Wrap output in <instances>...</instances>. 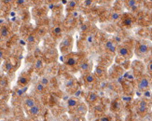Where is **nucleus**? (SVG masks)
<instances>
[{"label":"nucleus","instance_id":"nucleus-1","mask_svg":"<svg viewBox=\"0 0 152 121\" xmlns=\"http://www.w3.org/2000/svg\"><path fill=\"white\" fill-rule=\"evenodd\" d=\"M149 86H150L149 79L146 77L141 78L138 81V85H137V87H138V89L140 90H147L148 88H149Z\"/></svg>","mask_w":152,"mask_h":121},{"label":"nucleus","instance_id":"nucleus-2","mask_svg":"<svg viewBox=\"0 0 152 121\" xmlns=\"http://www.w3.org/2000/svg\"><path fill=\"white\" fill-rule=\"evenodd\" d=\"M148 50H149V48H148V46L147 44H145V43H140L138 46H137L136 48V54L137 55H140V56H142V55H146Z\"/></svg>","mask_w":152,"mask_h":121},{"label":"nucleus","instance_id":"nucleus-3","mask_svg":"<svg viewBox=\"0 0 152 121\" xmlns=\"http://www.w3.org/2000/svg\"><path fill=\"white\" fill-rule=\"evenodd\" d=\"M72 44V38L70 36H66L64 38V40L62 41V43L60 45V48H62V50H67V48H70V46H71Z\"/></svg>","mask_w":152,"mask_h":121},{"label":"nucleus","instance_id":"nucleus-4","mask_svg":"<svg viewBox=\"0 0 152 121\" xmlns=\"http://www.w3.org/2000/svg\"><path fill=\"white\" fill-rule=\"evenodd\" d=\"M147 102L145 100L140 101L138 104V106H137V111H138V113H140V114H144V113L147 112Z\"/></svg>","mask_w":152,"mask_h":121},{"label":"nucleus","instance_id":"nucleus-5","mask_svg":"<svg viewBox=\"0 0 152 121\" xmlns=\"http://www.w3.org/2000/svg\"><path fill=\"white\" fill-rule=\"evenodd\" d=\"M118 54H120L121 57L123 58H128L130 57V50L127 47H124V46H121L118 48Z\"/></svg>","mask_w":152,"mask_h":121},{"label":"nucleus","instance_id":"nucleus-6","mask_svg":"<svg viewBox=\"0 0 152 121\" xmlns=\"http://www.w3.org/2000/svg\"><path fill=\"white\" fill-rule=\"evenodd\" d=\"M105 48H106L108 51L112 52V53H114V52H116V50H117L116 45H115V43L113 42V41H111V40L106 41V44H105Z\"/></svg>","mask_w":152,"mask_h":121},{"label":"nucleus","instance_id":"nucleus-7","mask_svg":"<svg viewBox=\"0 0 152 121\" xmlns=\"http://www.w3.org/2000/svg\"><path fill=\"white\" fill-rule=\"evenodd\" d=\"M77 113L80 116H84L87 113V106L84 104H79L77 106Z\"/></svg>","mask_w":152,"mask_h":121},{"label":"nucleus","instance_id":"nucleus-8","mask_svg":"<svg viewBox=\"0 0 152 121\" xmlns=\"http://www.w3.org/2000/svg\"><path fill=\"white\" fill-rule=\"evenodd\" d=\"M24 105L26 107H28L29 109L32 108L33 106H35L36 105L35 99H33V98H26V99L24 100Z\"/></svg>","mask_w":152,"mask_h":121},{"label":"nucleus","instance_id":"nucleus-9","mask_svg":"<svg viewBox=\"0 0 152 121\" xmlns=\"http://www.w3.org/2000/svg\"><path fill=\"white\" fill-rule=\"evenodd\" d=\"M90 63L89 62H83V63H80V65H79V69L81 70V72H88V71H90L91 69V66H90Z\"/></svg>","mask_w":152,"mask_h":121},{"label":"nucleus","instance_id":"nucleus-10","mask_svg":"<svg viewBox=\"0 0 152 121\" xmlns=\"http://www.w3.org/2000/svg\"><path fill=\"white\" fill-rule=\"evenodd\" d=\"M77 104H79V101H77L76 98H69L67 100V106L69 108L77 106Z\"/></svg>","mask_w":152,"mask_h":121},{"label":"nucleus","instance_id":"nucleus-11","mask_svg":"<svg viewBox=\"0 0 152 121\" xmlns=\"http://www.w3.org/2000/svg\"><path fill=\"white\" fill-rule=\"evenodd\" d=\"M9 28L7 27V26L3 25L1 29H0V36H1L2 37H7L9 36Z\"/></svg>","mask_w":152,"mask_h":121},{"label":"nucleus","instance_id":"nucleus-12","mask_svg":"<svg viewBox=\"0 0 152 121\" xmlns=\"http://www.w3.org/2000/svg\"><path fill=\"white\" fill-rule=\"evenodd\" d=\"M39 111H40V107L36 104L35 106H33L32 108L29 109V113H30L32 116H36L39 113Z\"/></svg>","mask_w":152,"mask_h":121},{"label":"nucleus","instance_id":"nucleus-13","mask_svg":"<svg viewBox=\"0 0 152 121\" xmlns=\"http://www.w3.org/2000/svg\"><path fill=\"white\" fill-rule=\"evenodd\" d=\"M65 64L68 66H74L77 64V60L74 57H69L68 59H66L65 61Z\"/></svg>","mask_w":152,"mask_h":121},{"label":"nucleus","instance_id":"nucleus-14","mask_svg":"<svg viewBox=\"0 0 152 121\" xmlns=\"http://www.w3.org/2000/svg\"><path fill=\"white\" fill-rule=\"evenodd\" d=\"M95 80V77L93 74H91L89 73L88 75H86V77H85V81H86L87 83H93Z\"/></svg>","mask_w":152,"mask_h":121},{"label":"nucleus","instance_id":"nucleus-15","mask_svg":"<svg viewBox=\"0 0 152 121\" xmlns=\"http://www.w3.org/2000/svg\"><path fill=\"white\" fill-rule=\"evenodd\" d=\"M122 22H123V25L127 26V27H131V26L132 25V18H130V17L124 18Z\"/></svg>","mask_w":152,"mask_h":121},{"label":"nucleus","instance_id":"nucleus-16","mask_svg":"<svg viewBox=\"0 0 152 121\" xmlns=\"http://www.w3.org/2000/svg\"><path fill=\"white\" fill-rule=\"evenodd\" d=\"M98 99V96H97V94H96L95 92H91L90 93V95H89V102L90 103H95L96 101H97Z\"/></svg>","mask_w":152,"mask_h":121},{"label":"nucleus","instance_id":"nucleus-17","mask_svg":"<svg viewBox=\"0 0 152 121\" xmlns=\"http://www.w3.org/2000/svg\"><path fill=\"white\" fill-rule=\"evenodd\" d=\"M28 82V78L26 77H24V75H22V77H19V80H18V83L21 85H26Z\"/></svg>","mask_w":152,"mask_h":121},{"label":"nucleus","instance_id":"nucleus-18","mask_svg":"<svg viewBox=\"0 0 152 121\" xmlns=\"http://www.w3.org/2000/svg\"><path fill=\"white\" fill-rule=\"evenodd\" d=\"M43 66V61L41 59H38L35 63V67L36 69H41Z\"/></svg>","mask_w":152,"mask_h":121},{"label":"nucleus","instance_id":"nucleus-19","mask_svg":"<svg viewBox=\"0 0 152 121\" xmlns=\"http://www.w3.org/2000/svg\"><path fill=\"white\" fill-rule=\"evenodd\" d=\"M74 84H75V80H74V78H70L65 82V87L66 88H72V87H74Z\"/></svg>","mask_w":152,"mask_h":121},{"label":"nucleus","instance_id":"nucleus-20","mask_svg":"<svg viewBox=\"0 0 152 121\" xmlns=\"http://www.w3.org/2000/svg\"><path fill=\"white\" fill-rule=\"evenodd\" d=\"M126 3H127V5L129 7H132L133 9H135L136 7V6H137V1H135V0H130V1H127Z\"/></svg>","mask_w":152,"mask_h":121},{"label":"nucleus","instance_id":"nucleus-21","mask_svg":"<svg viewBox=\"0 0 152 121\" xmlns=\"http://www.w3.org/2000/svg\"><path fill=\"white\" fill-rule=\"evenodd\" d=\"M26 41H27L28 43H30V44L35 43V42H36V36H35L34 35H29V36H27Z\"/></svg>","mask_w":152,"mask_h":121},{"label":"nucleus","instance_id":"nucleus-22","mask_svg":"<svg viewBox=\"0 0 152 121\" xmlns=\"http://www.w3.org/2000/svg\"><path fill=\"white\" fill-rule=\"evenodd\" d=\"M87 43L89 44V45H91L92 43L94 42V36L93 35H89L88 36H87Z\"/></svg>","mask_w":152,"mask_h":121},{"label":"nucleus","instance_id":"nucleus-23","mask_svg":"<svg viewBox=\"0 0 152 121\" xmlns=\"http://www.w3.org/2000/svg\"><path fill=\"white\" fill-rule=\"evenodd\" d=\"M120 18V14L118 12H114L112 15H111V20H113V21H117Z\"/></svg>","mask_w":152,"mask_h":121},{"label":"nucleus","instance_id":"nucleus-24","mask_svg":"<svg viewBox=\"0 0 152 121\" xmlns=\"http://www.w3.org/2000/svg\"><path fill=\"white\" fill-rule=\"evenodd\" d=\"M44 89H45V86L42 85L41 83H38V84L36 85V90H38V92H42Z\"/></svg>","mask_w":152,"mask_h":121},{"label":"nucleus","instance_id":"nucleus-25","mask_svg":"<svg viewBox=\"0 0 152 121\" xmlns=\"http://www.w3.org/2000/svg\"><path fill=\"white\" fill-rule=\"evenodd\" d=\"M53 34H55V35H60V34L62 33V28L59 27V26H56L54 29H53Z\"/></svg>","mask_w":152,"mask_h":121},{"label":"nucleus","instance_id":"nucleus-26","mask_svg":"<svg viewBox=\"0 0 152 121\" xmlns=\"http://www.w3.org/2000/svg\"><path fill=\"white\" fill-rule=\"evenodd\" d=\"M77 6V1H69L68 2V9H74Z\"/></svg>","mask_w":152,"mask_h":121},{"label":"nucleus","instance_id":"nucleus-27","mask_svg":"<svg viewBox=\"0 0 152 121\" xmlns=\"http://www.w3.org/2000/svg\"><path fill=\"white\" fill-rule=\"evenodd\" d=\"M40 83L46 87L48 84H49V78H48V77H42L41 78V82H40Z\"/></svg>","mask_w":152,"mask_h":121},{"label":"nucleus","instance_id":"nucleus-28","mask_svg":"<svg viewBox=\"0 0 152 121\" xmlns=\"http://www.w3.org/2000/svg\"><path fill=\"white\" fill-rule=\"evenodd\" d=\"M7 85H8V80L4 77L2 78L1 80H0V87H6Z\"/></svg>","mask_w":152,"mask_h":121},{"label":"nucleus","instance_id":"nucleus-29","mask_svg":"<svg viewBox=\"0 0 152 121\" xmlns=\"http://www.w3.org/2000/svg\"><path fill=\"white\" fill-rule=\"evenodd\" d=\"M95 73L97 74L98 75H101L104 74V70L102 69L101 67H96V69H95Z\"/></svg>","mask_w":152,"mask_h":121},{"label":"nucleus","instance_id":"nucleus-30","mask_svg":"<svg viewBox=\"0 0 152 121\" xmlns=\"http://www.w3.org/2000/svg\"><path fill=\"white\" fill-rule=\"evenodd\" d=\"M11 69H12V63H6V70L9 72Z\"/></svg>","mask_w":152,"mask_h":121},{"label":"nucleus","instance_id":"nucleus-31","mask_svg":"<svg viewBox=\"0 0 152 121\" xmlns=\"http://www.w3.org/2000/svg\"><path fill=\"white\" fill-rule=\"evenodd\" d=\"M120 104H118V102H115V103L113 104V108H114V110H118V108H120Z\"/></svg>","mask_w":152,"mask_h":121},{"label":"nucleus","instance_id":"nucleus-32","mask_svg":"<svg viewBox=\"0 0 152 121\" xmlns=\"http://www.w3.org/2000/svg\"><path fill=\"white\" fill-rule=\"evenodd\" d=\"M81 93H82V91H81L80 89H77V91L75 92V97H79L81 95Z\"/></svg>","mask_w":152,"mask_h":121},{"label":"nucleus","instance_id":"nucleus-33","mask_svg":"<svg viewBox=\"0 0 152 121\" xmlns=\"http://www.w3.org/2000/svg\"><path fill=\"white\" fill-rule=\"evenodd\" d=\"M92 3H93V1H91V0H88V1L84 2V5L85 6H91Z\"/></svg>","mask_w":152,"mask_h":121},{"label":"nucleus","instance_id":"nucleus-34","mask_svg":"<svg viewBox=\"0 0 152 121\" xmlns=\"http://www.w3.org/2000/svg\"><path fill=\"white\" fill-rule=\"evenodd\" d=\"M24 93V92L23 91V89H18V90H17V95H18V96H23Z\"/></svg>","mask_w":152,"mask_h":121},{"label":"nucleus","instance_id":"nucleus-35","mask_svg":"<svg viewBox=\"0 0 152 121\" xmlns=\"http://www.w3.org/2000/svg\"><path fill=\"white\" fill-rule=\"evenodd\" d=\"M148 71H149L150 73H152V61L148 63Z\"/></svg>","mask_w":152,"mask_h":121},{"label":"nucleus","instance_id":"nucleus-36","mask_svg":"<svg viewBox=\"0 0 152 121\" xmlns=\"http://www.w3.org/2000/svg\"><path fill=\"white\" fill-rule=\"evenodd\" d=\"M100 121H110V119L106 116H103L102 118H100Z\"/></svg>","mask_w":152,"mask_h":121},{"label":"nucleus","instance_id":"nucleus-37","mask_svg":"<svg viewBox=\"0 0 152 121\" xmlns=\"http://www.w3.org/2000/svg\"><path fill=\"white\" fill-rule=\"evenodd\" d=\"M18 5H24V4L26 3V1H24V0H21V1H17L16 2Z\"/></svg>","mask_w":152,"mask_h":121},{"label":"nucleus","instance_id":"nucleus-38","mask_svg":"<svg viewBox=\"0 0 152 121\" xmlns=\"http://www.w3.org/2000/svg\"><path fill=\"white\" fill-rule=\"evenodd\" d=\"M72 121H81V118H79V116H76V118H74L72 119Z\"/></svg>","mask_w":152,"mask_h":121},{"label":"nucleus","instance_id":"nucleus-39","mask_svg":"<svg viewBox=\"0 0 152 121\" xmlns=\"http://www.w3.org/2000/svg\"><path fill=\"white\" fill-rule=\"evenodd\" d=\"M77 16H79V13H77V11H73V17L74 18H77Z\"/></svg>","mask_w":152,"mask_h":121},{"label":"nucleus","instance_id":"nucleus-40","mask_svg":"<svg viewBox=\"0 0 152 121\" xmlns=\"http://www.w3.org/2000/svg\"><path fill=\"white\" fill-rule=\"evenodd\" d=\"M3 57H4V52H3V50H0V59H2Z\"/></svg>","mask_w":152,"mask_h":121},{"label":"nucleus","instance_id":"nucleus-41","mask_svg":"<svg viewBox=\"0 0 152 121\" xmlns=\"http://www.w3.org/2000/svg\"><path fill=\"white\" fill-rule=\"evenodd\" d=\"M115 40H116L117 42H120V41H121V38H120V37L117 36V37H115Z\"/></svg>","mask_w":152,"mask_h":121},{"label":"nucleus","instance_id":"nucleus-42","mask_svg":"<svg viewBox=\"0 0 152 121\" xmlns=\"http://www.w3.org/2000/svg\"><path fill=\"white\" fill-rule=\"evenodd\" d=\"M50 121H60V120H59V119H57V118H51Z\"/></svg>","mask_w":152,"mask_h":121},{"label":"nucleus","instance_id":"nucleus-43","mask_svg":"<svg viewBox=\"0 0 152 121\" xmlns=\"http://www.w3.org/2000/svg\"><path fill=\"white\" fill-rule=\"evenodd\" d=\"M21 44H22V45H24V44H25V43L24 42V40H21Z\"/></svg>","mask_w":152,"mask_h":121},{"label":"nucleus","instance_id":"nucleus-44","mask_svg":"<svg viewBox=\"0 0 152 121\" xmlns=\"http://www.w3.org/2000/svg\"><path fill=\"white\" fill-rule=\"evenodd\" d=\"M151 15H152V10H151Z\"/></svg>","mask_w":152,"mask_h":121},{"label":"nucleus","instance_id":"nucleus-45","mask_svg":"<svg viewBox=\"0 0 152 121\" xmlns=\"http://www.w3.org/2000/svg\"><path fill=\"white\" fill-rule=\"evenodd\" d=\"M29 121H32V120H29Z\"/></svg>","mask_w":152,"mask_h":121}]
</instances>
